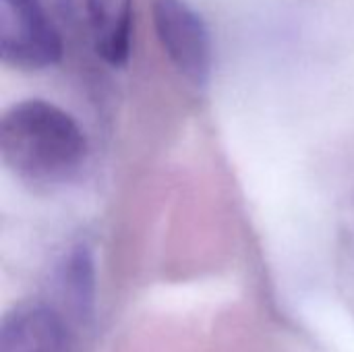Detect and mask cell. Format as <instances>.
<instances>
[{"instance_id": "obj_1", "label": "cell", "mask_w": 354, "mask_h": 352, "mask_svg": "<svg viewBox=\"0 0 354 352\" xmlns=\"http://www.w3.org/2000/svg\"><path fill=\"white\" fill-rule=\"evenodd\" d=\"M6 168L31 185L68 183L85 164L87 139L79 122L46 100H23L0 120Z\"/></svg>"}, {"instance_id": "obj_2", "label": "cell", "mask_w": 354, "mask_h": 352, "mask_svg": "<svg viewBox=\"0 0 354 352\" xmlns=\"http://www.w3.org/2000/svg\"><path fill=\"white\" fill-rule=\"evenodd\" d=\"M0 56L21 71H41L62 58V37L39 0H0Z\"/></svg>"}, {"instance_id": "obj_3", "label": "cell", "mask_w": 354, "mask_h": 352, "mask_svg": "<svg viewBox=\"0 0 354 352\" xmlns=\"http://www.w3.org/2000/svg\"><path fill=\"white\" fill-rule=\"evenodd\" d=\"M153 25L176 71L203 87L212 77L214 48L201 15L185 0H153Z\"/></svg>"}, {"instance_id": "obj_4", "label": "cell", "mask_w": 354, "mask_h": 352, "mask_svg": "<svg viewBox=\"0 0 354 352\" xmlns=\"http://www.w3.org/2000/svg\"><path fill=\"white\" fill-rule=\"evenodd\" d=\"M0 352H66L62 315L44 303L12 309L0 328Z\"/></svg>"}, {"instance_id": "obj_5", "label": "cell", "mask_w": 354, "mask_h": 352, "mask_svg": "<svg viewBox=\"0 0 354 352\" xmlns=\"http://www.w3.org/2000/svg\"><path fill=\"white\" fill-rule=\"evenodd\" d=\"M95 52L112 66L131 56L133 0H85Z\"/></svg>"}, {"instance_id": "obj_6", "label": "cell", "mask_w": 354, "mask_h": 352, "mask_svg": "<svg viewBox=\"0 0 354 352\" xmlns=\"http://www.w3.org/2000/svg\"><path fill=\"white\" fill-rule=\"evenodd\" d=\"M56 288L68 315L87 324L95 311V261L87 245H75L56 272Z\"/></svg>"}]
</instances>
